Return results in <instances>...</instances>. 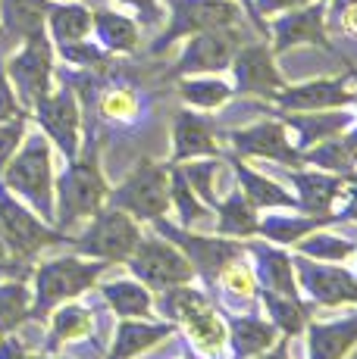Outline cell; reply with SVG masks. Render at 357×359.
<instances>
[{
  "label": "cell",
  "instance_id": "44",
  "mask_svg": "<svg viewBox=\"0 0 357 359\" xmlns=\"http://www.w3.org/2000/svg\"><path fill=\"white\" fill-rule=\"evenodd\" d=\"M100 113L107 119H132L138 113V97H135L129 88H113V91L104 94L100 100Z\"/></svg>",
  "mask_w": 357,
  "mask_h": 359
},
{
  "label": "cell",
  "instance_id": "38",
  "mask_svg": "<svg viewBox=\"0 0 357 359\" xmlns=\"http://www.w3.org/2000/svg\"><path fill=\"white\" fill-rule=\"evenodd\" d=\"M169 200H176L178 206V219H182V225L188 229L191 222H201L204 216H207V206L201 203V197L191 191V184L185 182L182 169H176V165H169Z\"/></svg>",
  "mask_w": 357,
  "mask_h": 359
},
{
  "label": "cell",
  "instance_id": "40",
  "mask_svg": "<svg viewBox=\"0 0 357 359\" xmlns=\"http://www.w3.org/2000/svg\"><path fill=\"white\" fill-rule=\"evenodd\" d=\"M219 281H223V287L229 291L232 297H242V300H251V294H254V272L248 266H245L242 259H229L223 269H219V275H216Z\"/></svg>",
  "mask_w": 357,
  "mask_h": 359
},
{
  "label": "cell",
  "instance_id": "49",
  "mask_svg": "<svg viewBox=\"0 0 357 359\" xmlns=\"http://www.w3.org/2000/svg\"><path fill=\"white\" fill-rule=\"evenodd\" d=\"M335 25H342V29H345V34L357 38V4H354V6H348V10L342 13L339 19H335Z\"/></svg>",
  "mask_w": 357,
  "mask_h": 359
},
{
  "label": "cell",
  "instance_id": "18",
  "mask_svg": "<svg viewBox=\"0 0 357 359\" xmlns=\"http://www.w3.org/2000/svg\"><path fill=\"white\" fill-rule=\"evenodd\" d=\"M285 113H311V109H342L357 103V94L348 88V79H313L304 85H292L273 97Z\"/></svg>",
  "mask_w": 357,
  "mask_h": 359
},
{
  "label": "cell",
  "instance_id": "12",
  "mask_svg": "<svg viewBox=\"0 0 357 359\" xmlns=\"http://www.w3.org/2000/svg\"><path fill=\"white\" fill-rule=\"evenodd\" d=\"M242 47V29H210L188 34L182 57L176 60L173 75L185 79V75H216L232 66V57Z\"/></svg>",
  "mask_w": 357,
  "mask_h": 359
},
{
  "label": "cell",
  "instance_id": "39",
  "mask_svg": "<svg viewBox=\"0 0 357 359\" xmlns=\"http://www.w3.org/2000/svg\"><path fill=\"white\" fill-rule=\"evenodd\" d=\"M357 250L354 241L345 238H332V234H311V238L298 241V253L301 257H313L317 262H342Z\"/></svg>",
  "mask_w": 357,
  "mask_h": 359
},
{
  "label": "cell",
  "instance_id": "28",
  "mask_svg": "<svg viewBox=\"0 0 357 359\" xmlns=\"http://www.w3.org/2000/svg\"><path fill=\"white\" fill-rule=\"evenodd\" d=\"M357 344V316L311 325V359H345Z\"/></svg>",
  "mask_w": 357,
  "mask_h": 359
},
{
  "label": "cell",
  "instance_id": "53",
  "mask_svg": "<svg viewBox=\"0 0 357 359\" xmlns=\"http://www.w3.org/2000/svg\"><path fill=\"white\" fill-rule=\"evenodd\" d=\"M345 137H348V141H351V147H354V150H357V128H354V131H351V135H345Z\"/></svg>",
  "mask_w": 357,
  "mask_h": 359
},
{
  "label": "cell",
  "instance_id": "17",
  "mask_svg": "<svg viewBox=\"0 0 357 359\" xmlns=\"http://www.w3.org/2000/svg\"><path fill=\"white\" fill-rule=\"evenodd\" d=\"M229 141L238 154L245 156H264V160H276L283 165H304L301 160V150L288 141V128L285 122H257L251 128H242V131H229Z\"/></svg>",
  "mask_w": 357,
  "mask_h": 359
},
{
  "label": "cell",
  "instance_id": "35",
  "mask_svg": "<svg viewBox=\"0 0 357 359\" xmlns=\"http://www.w3.org/2000/svg\"><path fill=\"white\" fill-rule=\"evenodd\" d=\"M301 160L313 163L326 172H335V175H351L354 165H357V150L351 147L348 137H326L320 141L313 150H301Z\"/></svg>",
  "mask_w": 357,
  "mask_h": 359
},
{
  "label": "cell",
  "instance_id": "24",
  "mask_svg": "<svg viewBox=\"0 0 357 359\" xmlns=\"http://www.w3.org/2000/svg\"><path fill=\"white\" fill-rule=\"evenodd\" d=\"M47 10L51 0H0V29L10 38L25 41L38 32H47Z\"/></svg>",
  "mask_w": 357,
  "mask_h": 359
},
{
  "label": "cell",
  "instance_id": "19",
  "mask_svg": "<svg viewBox=\"0 0 357 359\" xmlns=\"http://www.w3.org/2000/svg\"><path fill=\"white\" fill-rule=\"evenodd\" d=\"M216 128L210 119L182 109L173 122V163L195 160V156H216Z\"/></svg>",
  "mask_w": 357,
  "mask_h": 359
},
{
  "label": "cell",
  "instance_id": "50",
  "mask_svg": "<svg viewBox=\"0 0 357 359\" xmlns=\"http://www.w3.org/2000/svg\"><path fill=\"white\" fill-rule=\"evenodd\" d=\"M357 0H329V6H326V25H335V19L342 16V13L348 10V6H354Z\"/></svg>",
  "mask_w": 357,
  "mask_h": 359
},
{
  "label": "cell",
  "instance_id": "43",
  "mask_svg": "<svg viewBox=\"0 0 357 359\" xmlns=\"http://www.w3.org/2000/svg\"><path fill=\"white\" fill-rule=\"evenodd\" d=\"M60 57H63L66 63L85 66V69L107 63V50L104 47H98V44H91L88 38L85 41H72V44H60Z\"/></svg>",
  "mask_w": 357,
  "mask_h": 359
},
{
  "label": "cell",
  "instance_id": "46",
  "mask_svg": "<svg viewBox=\"0 0 357 359\" xmlns=\"http://www.w3.org/2000/svg\"><path fill=\"white\" fill-rule=\"evenodd\" d=\"M22 113L25 109H22V103H19L16 91H13V85H10V75H6L4 60H0V122L13 119V116H22Z\"/></svg>",
  "mask_w": 357,
  "mask_h": 359
},
{
  "label": "cell",
  "instance_id": "57",
  "mask_svg": "<svg viewBox=\"0 0 357 359\" xmlns=\"http://www.w3.org/2000/svg\"><path fill=\"white\" fill-rule=\"evenodd\" d=\"M29 359H32V356H29Z\"/></svg>",
  "mask_w": 357,
  "mask_h": 359
},
{
  "label": "cell",
  "instance_id": "8",
  "mask_svg": "<svg viewBox=\"0 0 357 359\" xmlns=\"http://www.w3.org/2000/svg\"><path fill=\"white\" fill-rule=\"evenodd\" d=\"M4 66L22 109H32L41 97L53 91V41L47 38V32L25 38L22 47Z\"/></svg>",
  "mask_w": 357,
  "mask_h": 359
},
{
  "label": "cell",
  "instance_id": "26",
  "mask_svg": "<svg viewBox=\"0 0 357 359\" xmlns=\"http://www.w3.org/2000/svg\"><path fill=\"white\" fill-rule=\"evenodd\" d=\"M229 341L238 359H254L276 344V325L260 316H232L229 319Z\"/></svg>",
  "mask_w": 357,
  "mask_h": 359
},
{
  "label": "cell",
  "instance_id": "11",
  "mask_svg": "<svg viewBox=\"0 0 357 359\" xmlns=\"http://www.w3.org/2000/svg\"><path fill=\"white\" fill-rule=\"evenodd\" d=\"M32 109H35L41 135L70 163L82 150V107H79L75 91L70 85H63V88H57V91H51L47 97H41Z\"/></svg>",
  "mask_w": 357,
  "mask_h": 359
},
{
  "label": "cell",
  "instance_id": "21",
  "mask_svg": "<svg viewBox=\"0 0 357 359\" xmlns=\"http://www.w3.org/2000/svg\"><path fill=\"white\" fill-rule=\"evenodd\" d=\"M354 116L351 113H342V109H311V116L304 113H288L285 116V128H294L298 135V150H307L313 144L326 141V137L342 135L348 126H351Z\"/></svg>",
  "mask_w": 357,
  "mask_h": 359
},
{
  "label": "cell",
  "instance_id": "32",
  "mask_svg": "<svg viewBox=\"0 0 357 359\" xmlns=\"http://www.w3.org/2000/svg\"><path fill=\"white\" fill-rule=\"evenodd\" d=\"M32 319V291L22 278L0 281V337L13 334L22 322Z\"/></svg>",
  "mask_w": 357,
  "mask_h": 359
},
{
  "label": "cell",
  "instance_id": "25",
  "mask_svg": "<svg viewBox=\"0 0 357 359\" xmlns=\"http://www.w3.org/2000/svg\"><path fill=\"white\" fill-rule=\"evenodd\" d=\"M251 253L257 257V278H260V285H264V291L279 294V297H294V300H298L292 257L276 250V247H264V244H251Z\"/></svg>",
  "mask_w": 357,
  "mask_h": 359
},
{
  "label": "cell",
  "instance_id": "52",
  "mask_svg": "<svg viewBox=\"0 0 357 359\" xmlns=\"http://www.w3.org/2000/svg\"><path fill=\"white\" fill-rule=\"evenodd\" d=\"M13 266H22V262H13V259H0V275H10Z\"/></svg>",
  "mask_w": 357,
  "mask_h": 359
},
{
  "label": "cell",
  "instance_id": "33",
  "mask_svg": "<svg viewBox=\"0 0 357 359\" xmlns=\"http://www.w3.org/2000/svg\"><path fill=\"white\" fill-rule=\"evenodd\" d=\"M329 222H339V216H266V222H257V231L276 244H298L313 229Z\"/></svg>",
  "mask_w": 357,
  "mask_h": 359
},
{
  "label": "cell",
  "instance_id": "56",
  "mask_svg": "<svg viewBox=\"0 0 357 359\" xmlns=\"http://www.w3.org/2000/svg\"><path fill=\"white\" fill-rule=\"evenodd\" d=\"M354 79H357V75H354Z\"/></svg>",
  "mask_w": 357,
  "mask_h": 359
},
{
  "label": "cell",
  "instance_id": "4",
  "mask_svg": "<svg viewBox=\"0 0 357 359\" xmlns=\"http://www.w3.org/2000/svg\"><path fill=\"white\" fill-rule=\"evenodd\" d=\"M0 238H4L6 257L13 262H22V266L32 262L47 247L70 244V234L60 231L57 225L44 222L35 210H29L4 184H0Z\"/></svg>",
  "mask_w": 357,
  "mask_h": 359
},
{
  "label": "cell",
  "instance_id": "48",
  "mask_svg": "<svg viewBox=\"0 0 357 359\" xmlns=\"http://www.w3.org/2000/svg\"><path fill=\"white\" fill-rule=\"evenodd\" d=\"M348 182H351V188L348 191H342V194L348 197V203L342 206V212H339V219H357V175H345Z\"/></svg>",
  "mask_w": 357,
  "mask_h": 359
},
{
  "label": "cell",
  "instance_id": "45",
  "mask_svg": "<svg viewBox=\"0 0 357 359\" xmlns=\"http://www.w3.org/2000/svg\"><path fill=\"white\" fill-rule=\"evenodd\" d=\"M116 4L126 6L129 13H135V19H138L144 29H157L163 22V16H167L160 0H116Z\"/></svg>",
  "mask_w": 357,
  "mask_h": 359
},
{
  "label": "cell",
  "instance_id": "13",
  "mask_svg": "<svg viewBox=\"0 0 357 359\" xmlns=\"http://www.w3.org/2000/svg\"><path fill=\"white\" fill-rule=\"evenodd\" d=\"M270 34H273V53H285L301 44H317L323 50H332L323 0L304 4V6H298V10L279 13L270 22Z\"/></svg>",
  "mask_w": 357,
  "mask_h": 359
},
{
  "label": "cell",
  "instance_id": "2",
  "mask_svg": "<svg viewBox=\"0 0 357 359\" xmlns=\"http://www.w3.org/2000/svg\"><path fill=\"white\" fill-rule=\"evenodd\" d=\"M53 144L41 131L22 137L13 160L0 172V184L16 194L29 210L53 225Z\"/></svg>",
  "mask_w": 357,
  "mask_h": 359
},
{
  "label": "cell",
  "instance_id": "1",
  "mask_svg": "<svg viewBox=\"0 0 357 359\" xmlns=\"http://www.w3.org/2000/svg\"><path fill=\"white\" fill-rule=\"evenodd\" d=\"M107 194L110 184L100 169L98 144L88 141L85 150H79L53 178V225L70 234V229L88 222L100 206H107Z\"/></svg>",
  "mask_w": 357,
  "mask_h": 359
},
{
  "label": "cell",
  "instance_id": "10",
  "mask_svg": "<svg viewBox=\"0 0 357 359\" xmlns=\"http://www.w3.org/2000/svg\"><path fill=\"white\" fill-rule=\"evenodd\" d=\"M132 275L148 287H178L195 278V266L188 262L182 250L169 241L144 238L135 244L132 257L126 259Z\"/></svg>",
  "mask_w": 357,
  "mask_h": 359
},
{
  "label": "cell",
  "instance_id": "23",
  "mask_svg": "<svg viewBox=\"0 0 357 359\" xmlns=\"http://www.w3.org/2000/svg\"><path fill=\"white\" fill-rule=\"evenodd\" d=\"M47 38L53 44H72V41H85L91 34V10L79 0H66V4H51L47 10Z\"/></svg>",
  "mask_w": 357,
  "mask_h": 359
},
{
  "label": "cell",
  "instance_id": "37",
  "mask_svg": "<svg viewBox=\"0 0 357 359\" xmlns=\"http://www.w3.org/2000/svg\"><path fill=\"white\" fill-rule=\"evenodd\" d=\"M264 303H266V309H270V316H273V325L283 331L285 337L301 334V331H304V325H307V309L301 306L294 297H279V294L264 291Z\"/></svg>",
  "mask_w": 357,
  "mask_h": 359
},
{
  "label": "cell",
  "instance_id": "20",
  "mask_svg": "<svg viewBox=\"0 0 357 359\" xmlns=\"http://www.w3.org/2000/svg\"><path fill=\"white\" fill-rule=\"evenodd\" d=\"M292 184L298 188V206L311 216H332V203L342 197L345 182L339 175H323V172H288Z\"/></svg>",
  "mask_w": 357,
  "mask_h": 359
},
{
  "label": "cell",
  "instance_id": "16",
  "mask_svg": "<svg viewBox=\"0 0 357 359\" xmlns=\"http://www.w3.org/2000/svg\"><path fill=\"white\" fill-rule=\"evenodd\" d=\"M307 297L320 306H339V303H357V278L339 266H317L307 257H292Z\"/></svg>",
  "mask_w": 357,
  "mask_h": 359
},
{
  "label": "cell",
  "instance_id": "29",
  "mask_svg": "<svg viewBox=\"0 0 357 359\" xmlns=\"http://www.w3.org/2000/svg\"><path fill=\"white\" fill-rule=\"evenodd\" d=\"M232 165H235V175L238 182H242V194L251 200L254 210H298V197H292L288 191H283L276 182H270L266 175H260V172H254L248 163L242 160H232Z\"/></svg>",
  "mask_w": 357,
  "mask_h": 359
},
{
  "label": "cell",
  "instance_id": "6",
  "mask_svg": "<svg viewBox=\"0 0 357 359\" xmlns=\"http://www.w3.org/2000/svg\"><path fill=\"white\" fill-rule=\"evenodd\" d=\"M107 206L129 212L135 222H154L169 206V165L141 160L126 182L107 194Z\"/></svg>",
  "mask_w": 357,
  "mask_h": 359
},
{
  "label": "cell",
  "instance_id": "3",
  "mask_svg": "<svg viewBox=\"0 0 357 359\" xmlns=\"http://www.w3.org/2000/svg\"><path fill=\"white\" fill-rule=\"evenodd\" d=\"M110 262L91 257H53L38 262L35 287H32V319H47L60 303H70L98 285V278L107 272Z\"/></svg>",
  "mask_w": 357,
  "mask_h": 359
},
{
  "label": "cell",
  "instance_id": "55",
  "mask_svg": "<svg viewBox=\"0 0 357 359\" xmlns=\"http://www.w3.org/2000/svg\"><path fill=\"white\" fill-rule=\"evenodd\" d=\"M0 259H10V257H6V247H4V238H0Z\"/></svg>",
  "mask_w": 357,
  "mask_h": 359
},
{
  "label": "cell",
  "instance_id": "36",
  "mask_svg": "<svg viewBox=\"0 0 357 359\" xmlns=\"http://www.w3.org/2000/svg\"><path fill=\"white\" fill-rule=\"evenodd\" d=\"M178 94L188 107L216 109L232 97V88L226 81H219L216 75H185V81L178 85Z\"/></svg>",
  "mask_w": 357,
  "mask_h": 359
},
{
  "label": "cell",
  "instance_id": "31",
  "mask_svg": "<svg viewBox=\"0 0 357 359\" xmlns=\"http://www.w3.org/2000/svg\"><path fill=\"white\" fill-rule=\"evenodd\" d=\"M100 294H104L107 306L122 319H148L150 306H154V297L141 281H110L100 287Z\"/></svg>",
  "mask_w": 357,
  "mask_h": 359
},
{
  "label": "cell",
  "instance_id": "15",
  "mask_svg": "<svg viewBox=\"0 0 357 359\" xmlns=\"http://www.w3.org/2000/svg\"><path fill=\"white\" fill-rule=\"evenodd\" d=\"M154 229L160 234H167L169 244H176L178 250L188 253V262L195 266V272L201 269L207 275V281H214L219 275V269L226 266L229 259L242 257V244H232V241H210L201 238V234H191L188 229H176V225L163 222V219H154Z\"/></svg>",
  "mask_w": 357,
  "mask_h": 359
},
{
  "label": "cell",
  "instance_id": "34",
  "mask_svg": "<svg viewBox=\"0 0 357 359\" xmlns=\"http://www.w3.org/2000/svg\"><path fill=\"white\" fill-rule=\"evenodd\" d=\"M216 229L219 234H232V238H251L257 234V216H254L251 200L242 191H232L226 200L216 203Z\"/></svg>",
  "mask_w": 357,
  "mask_h": 359
},
{
  "label": "cell",
  "instance_id": "5",
  "mask_svg": "<svg viewBox=\"0 0 357 359\" xmlns=\"http://www.w3.org/2000/svg\"><path fill=\"white\" fill-rule=\"evenodd\" d=\"M138 241H141V229L129 212L116 210V206H100L88 219V229L79 238H70V244L79 257H91V259H104V262H126L132 257Z\"/></svg>",
  "mask_w": 357,
  "mask_h": 359
},
{
  "label": "cell",
  "instance_id": "47",
  "mask_svg": "<svg viewBox=\"0 0 357 359\" xmlns=\"http://www.w3.org/2000/svg\"><path fill=\"white\" fill-rule=\"evenodd\" d=\"M304 4H313V0H251L248 10L254 13V19L260 22V29H266L264 16H279V13L298 10V6H304Z\"/></svg>",
  "mask_w": 357,
  "mask_h": 359
},
{
  "label": "cell",
  "instance_id": "42",
  "mask_svg": "<svg viewBox=\"0 0 357 359\" xmlns=\"http://www.w3.org/2000/svg\"><path fill=\"white\" fill-rule=\"evenodd\" d=\"M25 135H29V113L0 122V172H4V165L13 160V154L19 150V144H22Z\"/></svg>",
  "mask_w": 357,
  "mask_h": 359
},
{
  "label": "cell",
  "instance_id": "51",
  "mask_svg": "<svg viewBox=\"0 0 357 359\" xmlns=\"http://www.w3.org/2000/svg\"><path fill=\"white\" fill-rule=\"evenodd\" d=\"M254 359H288V341L283 337V341H276V347H273V350H266V356L260 353V356H254Z\"/></svg>",
  "mask_w": 357,
  "mask_h": 359
},
{
  "label": "cell",
  "instance_id": "14",
  "mask_svg": "<svg viewBox=\"0 0 357 359\" xmlns=\"http://www.w3.org/2000/svg\"><path fill=\"white\" fill-rule=\"evenodd\" d=\"M232 75H235L238 94L273 100L285 88V79L276 66V53L266 44H242L232 57Z\"/></svg>",
  "mask_w": 357,
  "mask_h": 359
},
{
  "label": "cell",
  "instance_id": "41",
  "mask_svg": "<svg viewBox=\"0 0 357 359\" xmlns=\"http://www.w3.org/2000/svg\"><path fill=\"white\" fill-rule=\"evenodd\" d=\"M216 172H219V165L214 160L210 163H191V165H185L182 169L185 182L191 184V191H197V197H201L204 203H210V206H216V194H214Z\"/></svg>",
  "mask_w": 357,
  "mask_h": 359
},
{
  "label": "cell",
  "instance_id": "30",
  "mask_svg": "<svg viewBox=\"0 0 357 359\" xmlns=\"http://www.w3.org/2000/svg\"><path fill=\"white\" fill-rule=\"evenodd\" d=\"M94 328V316L91 309L79 306V303H60L57 309L51 313V337H47V353L60 347V344H70V341H82L88 337Z\"/></svg>",
  "mask_w": 357,
  "mask_h": 359
},
{
  "label": "cell",
  "instance_id": "22",
  "mask_svg": "<svg viewBox=\"0 0 357 359\" xmlns=\"http://www.w3.org/2000/svg\"><path fill=\"white\" fill-rule=\"evenodd\" d=\"M176 331V325L169 322H144V319H122L116 328V341L110 350V359H132L141 350L154 347L157 341L169 337Z\"/></svg>",
  "mask_w": 357,
  "mask_h": 359
},
{
  "label": "cell",
  "instance_id": "9",
  "mask_svg": "<svg viewBox=\"0 0 357 359\" xmlns=\"http://www.w3.org/2000/svg\"><path fill=\"white\" fill-rule=\"evenodd\" d=\"M163 316H173L185 328H188L191 341L201 353L216 356L226 344V322L219 319V313L210 306V300L204 294L191 291V287L178 285L169 287L163 294Z\"/></svg>",
  "mask_w": 357,
  "mask_h": 359
},
{
  "label": "cell",
  "instance_id": "54",
  "mask_svg": "<svg viewBox=\"0 0 357 359\" xmlns=\"http://www.w3.org/2000/svg\"><path fill=\"white\" fill-rule=\"evenodd\" d=\"M32 359H70V356H53V353H44V356H32Z\"/></svg>",
  "mask_w": 357,
  "mask_h": 359
},
{
  "label": "cell",
  "instance_id": "7",
  "mask_svg": "<svg viewBox=\"0 0 357 359\" xmlns=\"http://www.w3.org/2000/svg\"><path fill=\"white\" fill-rule=\"evenodd\" d=\"M238 0H169V25L154 41L150 53H163L178 38L210 29H232L245 22Z\"/></svg>",
  "mask_w": 357,
  "mask_h": 359
},
{
  "label": "cell",
  "instance_id": "27",
  "mask_svg": "<svg viewBox=\"0 0 357 359\" xmlns=\"http://www.w3.org/2000/svg\"><path fill=\"white\" fill-rule=\"evenodd\" d=\"M91 32L107 53H132L138 47V22L116 10H91Z\"/></svg>",
  "mask_w": 357,
  "mask_h": 359
}]
</instances>
